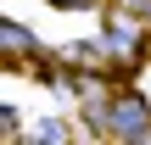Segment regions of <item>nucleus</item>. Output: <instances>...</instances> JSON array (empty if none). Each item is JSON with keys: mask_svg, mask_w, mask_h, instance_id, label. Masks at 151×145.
<instances>
[{"mask_svg": "<svg viewBox=\"0 0 151 145\" xmlns=\"http://www.w3.org/2000/svg\"><path fill=\"white\" fill-rule=\"evenodd\" d=\"M95 123L112 134V145H146L151 140V106L140 101V95H118Z\"/></svg>", "mask_w": 151, "mask_h": 145, "instance_id": "f257e3e1", "label": "nucleus"}, {"mask_svg": "<svg viewBox=\"0 0 151 145\" xmlns=\"http://www.w3.org/2000/svg\"><path fill=\"white\" fill-rule=\"evenodd\" d=\"M134 50H140V22H134V17H123V11H118V17H106V56L129 61Z\"/></svg>", "mask_w": 151, "mask_h": 145, "instance_id": "f03ea898", "label": "nucleus"}, {"mask_svg": "<svg viewBox=\"0 0 151 145\" xmlns=\"http://www.w3.org/2000/svg\"><path fill=\"white\" fill-rule=\"evenodd\" d=\"M0 39H6V61H11V67H17V61H22L28 50H39V45H34V34H28L22 22H11V17H6V28H0Z\"/></svg>", "mask_w": 151, "mask_h": 145, "instance_id": "7ed1b4c3", "label": "nucleus"}, {"mask_svg": "<svg viewBox=\"0 0 151 145\" xmlns=\"http://www.w3.org/2000/svg\"><path fill=\"white\" fill-rule=\"evenodd\" d=\"M56 6H84V0H56Z\"/></svg>", "mask_w": 151, "mask_h": 145, "instance_id": "20e7f679", "label": "nucleus"}, {"mask_svg": "<svg viewBox=\"0 0 151 145\" xmlns=\"http://www.w3.org/2000/svg\"><path fill=\"white\" fill-rule=\"evenodd\" d=\"M146 145H151V140H146Z\"/></svg>", "mask_w": 151, "mask_h": 145, "instance_id": "39448f33", "label": "nucleus"}]
</instances>
